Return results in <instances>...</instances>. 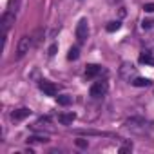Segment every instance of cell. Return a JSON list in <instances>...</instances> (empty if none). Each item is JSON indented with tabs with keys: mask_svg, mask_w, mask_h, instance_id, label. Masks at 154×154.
Instances as JSON below:
<instances>
[{
	"mask_svg": "<svg viewBox=\"0 0 154 154\" xmlns=\"http://www.w3.org/2000/svg\"><path fill=\"white\" fill-rule=\"evenodd\" d=\"M129 131H132V132H136V134H145L147 131H149V122L145 120V118H141V116H132V118H127L125 120V123H123Z\"/></svg>",
	"mask_w": 154,
	"mask_h": 154,
	"instance_id": "6da1fadb",
	"label": "cell"
},
{
	"mask_svg": "<svg viewBox=\"0 0 154 154\" xmlns=\"http://www.w3.org/2000/svg\"><path fill=\"white\" fill-rule=\"evenodd\" d=\"M15 18H17V15L11 13V11H6V13L2 15V38H4V45H6V42H8V33H9L11 26L15 24Z\"/></svg>",
	"mask_w": 154,
	"mask_h": 154,
	"instance_id": "7a4b0ae2",
	"label": "cell"
},
{
	"mask_svg": "<svg viewBox=\"0 0 154 154\" xmlns=\"http://www.w3.org/2000/svg\"><path fill=\"white\" fill-rule=\"evenodd\" d=\"M33 47V38L31 36H22L20 40H18V44H17V58H24L27 53H29V49Z\"/></svg>",
	"mask_w": 154,
	"mask_h": 154,
	"instance_id": "3957f363",
	"label": "cell"
},
{
	"mask_svg": "<svg viewBox=\"0 0 154 154\" xmlns=\"http://www.w3.org/2000/svg\"><path fill=\"white\" fill-rule=\"evenodd\" d=\"M107 91H109V84H107L105 80H102V82H94V84L91 85L89 94H91L93 98H102V96L107 94Z\"/></svg>",
	"mask_w": 154,
	"mask_h": 154,
	"instance_id": "277c9868",
	"label": "cell"
},
{
	"mask_svg": "<svg viewBox=\"0 0 154 154\" xmlns=\"http://www.w3.org/2000/svg\"><path fill=\"white\" fill-rule=\"evenodd\" d=\"M87 36H89V22L87 18H82L76 26V40H78V44H84Z\"/></svg>",
	"mask_w": 154,
	"mask_h": 154,
	"instance_id": "5b68a950",
	"label": "cell"
},
{
	"mask_svg": "<svg viewBox=\"0 0 154 154\" xmlns=\"http://www.w3.org/2000/svg\"><path fill=\"white\" fill-rule=\"evenodd\" d=\"M120 76L122 78H125L127 82H132L136 78V67L129 62H123L122 63V69H120Z\"/></svg>",
	"mask_w": 154,
	"mask_h": 154,
	"instance_id": "8992f818",
	"label": "cell"
},
{
	"mask_svg": "<svg viewBox=\"0 0 154 154\" xmlns=\"http://www.w3.org/2000/svg\"><path fill=\"white\" fill-rule=\"evenodd\" d=\"M38 87H40V91H44V94H47V96H56V94H58V87H56L54 84L47 82V80H42V82L38 84Z\"/></svg>",
	"mask_w": 154,
	"mask_h": 154,
	"instance_id": "52a82bcc",
	"label": "cell"
},
{
	"mask_svg": "<svg viewBox=\"0 0 154 154\" xmlns=\"http://www.w3.org/2000/svg\"><path fill=\"white\" fill-rule=\"evenodd\" d=\"M29 114H31V111H29L27 107H20V109H15V111L11 112V120H13V122H22V120H26Z\"/></svg>",
	"mask_w": 154,
	"mask_h": 154,
	"instance_id": "ba28073f",
	"label": "cell"
},
{
	"mask_svg": "<svg viewBox=\"0 0 154 154\" xmlns=\"http://www.w3.org/2000/svg\"><path fill=\"white\" fill-rule=\"evenodd\" d=\"M102 71H103L102 65H98V63H89V65L85 67V76H87V78H94V76H98Z\"/></svg>",
	"mask_w": 154,
	"mask_h": 154,
	"instance_id": "9c48e42d",
	"label": "cell"
},
{
	"mask_svg": "<svg viewBox=\"0 0 154 154\" xmlns=\"http://www.w3.org/2000/svg\"><path fill=\"white\" fill-rule=\"evenodd\" d=\"M74 118H76L74 112H62V114H58V122L62 125H71L74 122Z\"/></svg>",
	"mask_w": 154,
	"mask_h": 154,
	"instance_id": "30bf717a",
	"label": "cell"
},
{
	"mask_svg": "<svg viewBox=\"0 0 154 154\" xmlns=\"http://www.w3.org/2000/svg\"><path fill=\"white\" fill-rule=\"evenodd\" d=\"M131 84H132L134 87H149V85H150V80H149V78H141V76H136Z\"/></svg>",
	"mask_w": 154,
	"mask_h": 154,
	"instance_id": "8fae6325",
	"label": "cell"
},
{
	"mask_svg": "<svg viewBox=\"0 0 154 154\" xmlns=\"http://www.w3.org/2000/svg\"><path fill=\"white\" fill-rule=\"evenodd\" d=\"M140 63H147V65H154V58L149 51H143L140 54Z\"/></svg>",
	"mask_w": 154,
	"mask_h": 154,
	"instance_id": "7c38bea8",
	"label": "cell"
},
{
	"mask_svg": "<svg viewBox=\"0 0 154 154\" xmlns=\"http://www.w3.org/2000/svg\"><path fill=\"white\" fill-rule=\"evenodd\" d=\"M56 102H58L60 105H69V103L72 102V98L67 96V94H60V96H56Z\"/></svg>",
	"mask_w": 154,
	"mask_h": 154,
	"instance_id": "4fadbf2b",
	"label": "cell"
},
{
	"mask_svg": "<svg viewBox=\"0 0 154 154\" xmlns=\"http://www.w3.org/2000/svg\"><path fill=\"white\" fill-rule=\"evenodd\" d=\"M18 8H20V0H9V6H8V11H11V13H15V15H17Z\"/></svg>",
	"mask_w": 154,
	"mask_h": 154,
	"instance_id": "5bb4252c",
	"label": "cell"
},
{
	"mask_svg": "<svg viewBox=\"0 0 154 154\" xmlns=\"http://www.w3.org/2000/svg\"><path fill=\"white\" fill-rule=\"evenodd\" d=\"M78 56H80L78 47H71V49H69V54H67V58H69V60H78Z\"/></svg>",
	"mask_w": 154,
	"mask_h": 154,
	"instance_id": "9a60e30c",
	"label": "cell"
},
{
	"mask_svg": "<svg viewBox=\"0 0 154 154\" xmlns=\"http://www.w3.org/2000/svg\"><path fill=\"white\" fill-rule=\"evenodd\" d=\"M120 27H122V24H120V22H118V20H116V22H109V24H107V27H105V29H107V31H109V33H112V31H118V29H120Z\"/></svg>",
	"mask_w": 154,
	"mask_h": 154,
	"instance_id": "2e32d148",
	"label": "cell"
},
{
	"mask_svg": "<svg viewBox=\"0 0 154 154\" xmlns=\"http://www.w3.org/2000/svg\"><path fill=\"white\" fill-rule=\"evenodd\" d=\"M27 141H36V143H45L47 141V138L45 136H31Z\"/></svg>",
	"mask_w": 154,
	"mask_h": 154,
	"instance_id": "e0dca14e",
	"label": "cell"
},
{
	"mask_svg": "<svg viewBox=\"0 0 154 154\" xmlns=\"http://www.w3.org/2000/svg\"><path fill=\"white\" fill-rule=\"evenodd\" d=\"M76 145H78L80 149H87L89 143H87V140H82V138H80V140H76Z\"/></svg>",
	"mask_w": 154,
	"mask_h": 154,
	"instance_id": "ac0fdd59",
	"label": "cell"
},
{
	"mask_svg": "<svg viewBox=\"0 0 154 154\" xmlns=\"http://www.w3.org/2000/svg\"><path fill=\"white\" fill-rule=\"evenodd\" d=\"M143 11H147V13H154V4H145V6H143Z\"/></svg>",
	"mask_w": 154,
	"mask_h": 154,
	"instance_id": "d6986e66",
	"label": "cell"
},
{
	"mask_svg": "<svg viewBox=\"0 0 154 154\" xmlns=\"http://www.w3.org/2000/svg\"><path fill=\"white\" fill-rule=\"evenodd\" d=\"M56 49H58V45H56V44H53V45L49 47V56H54V54H56Z\"/></svg>",
	"mask_w": 154,
	"mask_h": 154,
	"instance_id": "ffe728a7",
	"label": "cell"
},
{
	"mask_svg": "<svg viewBox=\"0 0 154 154\" xmlns=\"http://www.w3.org/2000/svg\"><path fill=\"white\" fill-rule=\"evenodd\" d=\"M109 2H111V4H116V2H120V0H109Z\"/></svg>",
	"mask_w": 154,
	"mask_h": 154,
	"instance_id": "44dd1931",
	"label": "cell"
}]
</instances>
